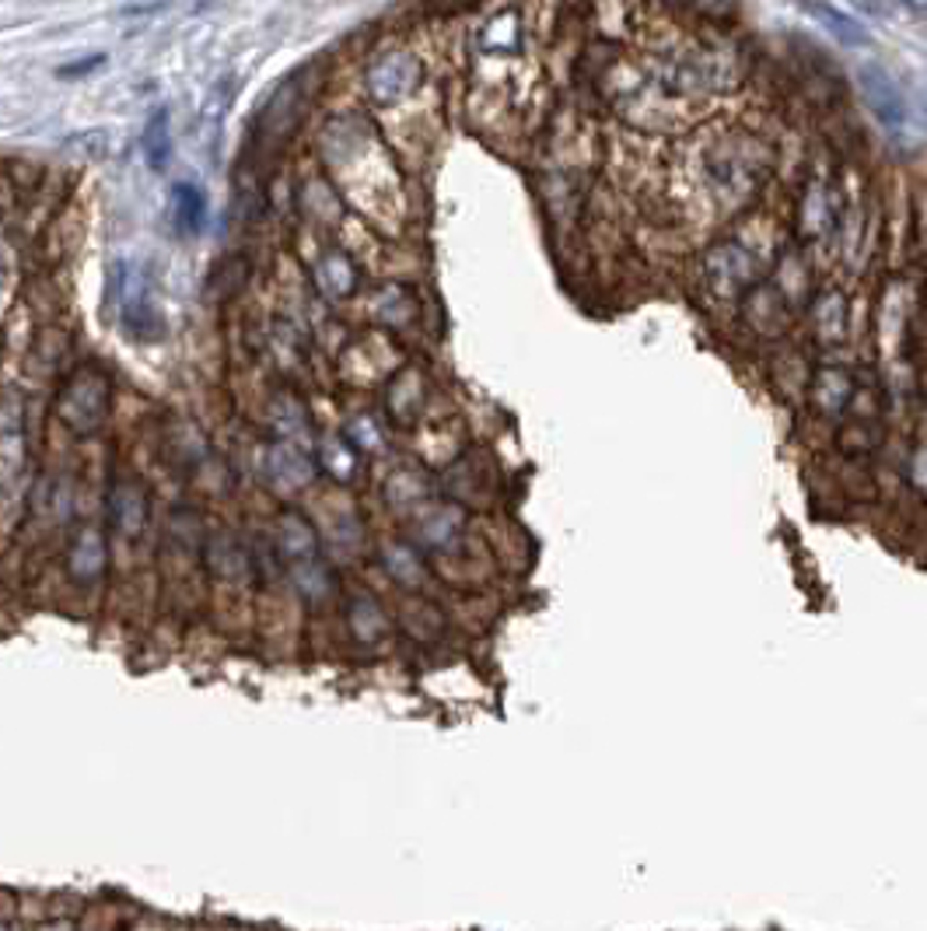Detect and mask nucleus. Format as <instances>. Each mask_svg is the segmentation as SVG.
Masks as SVG:
<instances>
[{"label":"nucleus","mask_w":927,"mask_h":931,"mask_svg":"<svg viewBox=\"0 0 927 931\" xmlns=\"http://www.w3.org/2000/svg\"><path fill=\"white\" fill-rule=\"evenodd\" d=\"M672 4H689V0H672Z\"/></svg>","instance_id":"nucleus-16"},{"label":"nucleus","mask_w":927,"mask_h":931,"mask_svg":"<svg viewBox=\"0 0 927 931\" xmlns=\"http://www.w3.org/2000/svg\"><path fill=\"white\" fill-rule=\"evenodd\" d=\"M221 4H228V0H200V4L193 8V14H207V11L221 8Z\"/></svg>","instance_id":"nucleus-15"},{"label":"nucleus","mask_w":927,"mask_h":931,"mask_svg":"<svg viewBox=\"0 0 927 931\" xmlns=\"http://www.w3.org/2000/svg\"><path fill=\"white\" fill-rule=\"evenodd\" d=\"M424 85V60L402 43H382L371 49L361 71V88L375 109H396Z\"/></svg>","instance_id":"nucleus-1"},{"label":"nucleus","mask_w":927,"mask_h":931,"mask_svg":"<svg viewBox=\"0 0 927 931\" xmlns=\"http://www.w3.org/2000/svg\"><path fill=\"white\" fill-rule=\"evenodd\" d=\"M141 155L151 172H165L172 161V123H168V109H155L147 116L141 130Z\"/></svg>","instance_id":"nucleus-7"},{"label":"nucleus","mask_w":927,"mask_h":931,"mask_svg":"<svg viewBox=\"0 0 927 931\" xmlns=\"http://www.w3.org/2000/svg\"><path fill=\"white\" fill-rule=\"evenodd\" d=\"M816 399H819V407L830 410V413L844 410V403L851 399V378H847V372H840V368L822 372L819 382H816Z\"/></svg>","instance_id":"nucleus-9"},{"label":"nucleus","mask_w":927,"mask_h":931,"mask_svg":"<svg viewBox=\"0 0 927 931\" xmlns=\"http://www.w3.org/2000/svg\"><path fill=\"white\" fill-rule=\"evenodd\" d=\"M802 8L812 14V19L830 32L833 39H840L844 46H868V32L857 25L851 14L836 11L833 4H826V0H802Z\"/></svg>","instance_id":"nucleus-8"},{"label":"nucleus","mask_w":927,"mask_h":931,"mask_svg":"<svg viewBox=\"0 0 927 931\" xmlns=\"http://www.w3.org/2000/svg\"><path fill=\"white\" fill-rule=\"evenodd\" d=\"M109 147H112V141H109L106 130H84V133H74V137L67 141V152H74V155L88 158V161L109 158Z\"/></svg>","instance_id":"nucleus-10"},{"label":"nucleus","mask_w":927,"mask_h":931,"mask_svg":"<svg viewBox=\"0 0 927 931\" xmlns=\"http://www.w3.org/2000/svg\"><path fill=\"white\" fill-rule=\"evenodd\" d=\"M521 46H526V28H521V19L515 8H501L486 19L477 36H473V49L483 60H508L518 57Z\"/></svg>","instance_id":"nucleus-2"},{"label":"nucleus","mask_w":927,"mask_h":931,"mask_svg":"<svg viewBox=\"0 0 927 931\" xmlns=\"http://www.w3.org/2000/svg\"><path fill=\"white\" fill-rule=\"evenodd\" d=\"M910 480H914V487L927 494V448H920V452L914 456V462H910Z\"/></svg>","instance_id":"nucleus-13"},{"label":"nucleus","mask_w":927,"mask_h":931,"mask_svg":"<svg viewBox=\"0 0 927 931\" xmlns=\"http://www.w3.org/2000/svg\"><path fill=\"white\" fill-rule=\"evenodd\" d=\"M857 81H862V92L868 98V106L875 109V116H879V123L889 133H900L906 126V102H903L896 81H892L879 63H865Z\"/></svg>","instance_id":"nucleus-3"},{"label":"nucleus","mask_w":927,"mask_h":931,"mask_svg":"<svg viewBox=\"0 0 927 931\" xmlns=\"http://www.w3.org/2000/svg\"><path fill=\"white\" fill-rule=\"evenodd\" d=\"M106 63V57L103 53H92L88 60H77V63H63L60 71H57V77H84V74H92V71H98V66Z\"/></svg>","instance_id":"nucleus-12"},{"label":"nucleus","mask_w":927,"mask_h":931,"mask_svg":"<svg viewBox=\"0 0 927 931\" xmlns=\"http://www.w3.org/2000/svg\"><path fill=\"white\" fill-rule=\"evenodd\" d=\"M707 280L714 285L718 294H735L753 280V259L746 249L738 245H721L707 256Z\"/></svg>","instance_id":"nucleus-5"},{"label":"nucleus","mask_w":927,"mask_h":931,"mask_svg":"<svg viewBox=\"0 0 927 931\" xmlns=\"http://www.w3.org/2000/svg\"><path fill=\"white\" fill-rule=\"evenodd\" d=\"M301 77L305 74H294V77L284 81V85L277 88V95L269 98V106L263 109L260 126L269 133V141H284L298 126L301 109H305V85H301Z\"/></svg>","instance_id":"nucleus-4"},{"label":"nucleus","mask_w":927,"mask_h":931,"mask_svg":"<svg viewBox=\"0 0 927 931\" xmlns=\"http://www.w3.org/2000/svg\"><path fill=\"white\" fill-rule=\"evenodd\" d=\"M816 315H819V337L836 340L840 332H844L847 305H844V298H840V294H826L819 302V309H816Z\"/></svg>","instance_id":"nucleus-11"},{"label":"nucleus","mask_w":927,"mask_h":931,"mask_svg":"<svg viewBox=\"0 0 927 931\" xmlns=\"http://www.w3.org/2000/svg\"><path fill=\"white\" fill-rule=\"evenodd\" d=\"M473 4H477V0H428V8L434 14H459V11L473 8Z\"/></svg>","instance_id":"nucleus-14"},{"label":"nucleus","mask_w":927,"mask_h":931,"mask_svg":"<svg viewBox=\"0 0 927 931\" xmlns=\"http://www.w3.org/2000/svg\"><path fill=\"white\" fill-rule=\"evenodd\" d=\"M172 225L179 235H200L207 225V196L193 182H176L172 186Z\"/></svg>","instance_id":"nucleus-6"}]
</instances>
